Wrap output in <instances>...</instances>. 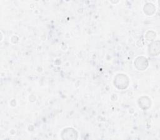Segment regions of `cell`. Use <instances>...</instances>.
Instances as JSON below:
<instances>
[{
    "instance_id": "6da1fadb",
    "label": "cell",
    "mask_w": 160,
    "mask_h": 140,
    "mask_svg": "<svg viewBox=\"0 0 160 140\" xmlns=\"http://www.w3.org/2000/svg\"><path fill=\"white\" fill-rule=\"evenodd\" d=\"M114 83L118 88L124 89L129 85V79L126 75L118 74L114 78Z\"/></svg>"
},
{
    "instance_id": "7a4b0ae2",
    "label": "cell",
    "mask_w": 160,
    "mask_h": 140,
    "mask_svg": "<svg viewBox=\"0 0 160 140\" xmlns=\"http://www.w3.org/2000/svg\"><path fill=\"white\" fill-rule=\"evenodd\" d=\"M61 138L62 139H76L78 138V133L72 128H67L62 131Z\"/></svg>"
},
{
    "instance_id": "3957f363",
    "label": "cell",
    "mask_w": 160,
    "mask_h": 140,
    "mask_svg": "<svg viewBox=\"0 0 160 140\" xmlns=\"http://www.w3.org/2000/svg\"><path fill=\"white\" fill-rule=\"evenodd\" d=\"M134 64L138 70H144L148 67V62L146 58L144 57H139L136 59Z\"/></svg>"
},
{
    "instance_id": "277c9868",
    "label": "cell",
    "mask_w": 160,
    "mask_h": 140,
    "mask_svg": "<svg viewBox=\"0 0 160 140\" xmlns=\"http://www.w3.org/2000/svg\"><path fill=\"white\" fill-rule=\"evenodd\" d=\"M149 54L151 56H156L159 54V41H156L149 46Z\"/></svg>"
},
{
    "instance_id": "5b68a950",
    "label": "cell",
    "mask_w": 160,
    "mask_h": 140,
    "mask_svg": "<svg viewBox=\"0 0 160 140\" xmlns=\"http://www.w3.org/2000/svg\"><path fill=\"white\" fill-rule=\"evenodd\" d=\"M139 101L143 102V103H139V106H141L144 110H146V109L148 108L151 106V100L148 97H147V98L146 100V101H144V99L142 100V97L141 98H139Z\"/></svg>"
},
{
    "instance_id": "8992f818",
    "label": "cell",
    "mask_w": 160,
    "mask_h": 140,
    "mask_svg": "<svg viewBox=\"0 0 160 140\" xmlns=\"http://www.w3.org/2000/svg\"><path fill=\"white\" fill-rule=\"evenodd\" d=\"M149 10H151L150 11L152 12V14H154L155 11H156V7L154 6L153 4H150V3H148L145 5V6L144 7V12L146 14L148 12V11H149Z\"/></svg>"
}]
</instances>
